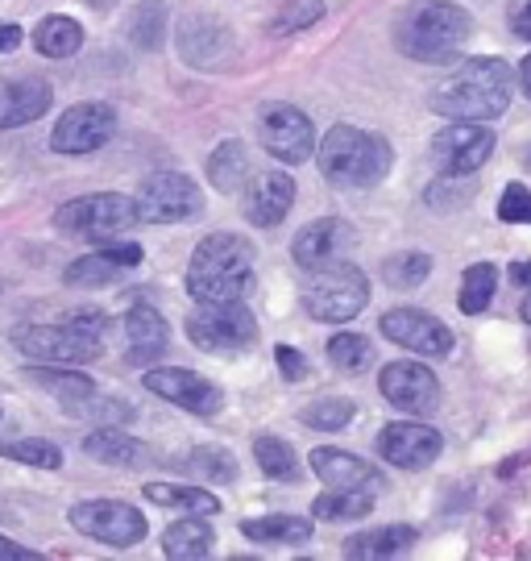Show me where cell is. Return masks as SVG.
Listing matches in <instances>:
<instances>
[{
  "mask_svg": "<svg viewBox=\"0 0 531 561\" xmlns=\"http://www.w3.org/2000/svg\"><path fill=\"white\" fill-rule=\"evenodd\" d=\"M129 42L146 55L162 50V42H166V4L162 0H138L134 21H129Z\"/></svg>",
  "mask_w": 531,
  "mask_h": 561,
  "instance_id": "cell-35",
  "label": "cell"
},
{
  "mask_svg": "<svg viewBox=\"0 0 531 561\" xmlns=\"http://www.w3.org/2000/svg\"><path fill=\"white\" fill-rule=\"evenodd\" d=\"M415 545V528L412 524H382V528H366L345 541V558L354 561H386L407 553Z\"/></svg>",
  "mask_w": 531,
  "mask_h": 561,
  "instance_id": "cell-26",
  "label": "cell"
},
{
  "mask_svg": "<svg viewBox=\"0 0 531 561\" xmlns=\"http://www.w3.org/2000/svg\"><path fill=\"white\" fill-rule=\"evenodd\" d=\"M141 262V245L138 241H100L92 254H79L67 271H62V279L71 283V287H104V283L120 279L125 271H134Z\"/></svg>",
  "mask_w": 531,
  "mask_h": 561,
  "instance_id": "cell-19",
  "label": "cell"
},
{
  "mask_svg": "<svg viewBox=\"0 0 531 561\" xmlns=\"http://www.w3.org/2000/svg\"><path fill=\"white\" fill-rule=\"evenodd\" d=\"M328 362H333L336 370H345V375H361L374 362V345H370V337H361V333H336L328 341Z\"/></svg>",
  "mask_w": 531,
  "mask_h": 561,
  "instance_id": "cell-39",
  "label": "cell"
},
{
  "mask_svg": "<svg viewBox=\"0 0 531 561\" xmlns=\"http://www.w3.org/2000/svg\"><path fill=\"white\" fill-rule=\"evenodd\" d=\"M30 379L38 382L46 396H55L62 408H67V403L88 400V396H96V382L88 379V375H79V370H71V366H34Z\"/></svg>",
  "mask_w": 531,
  "mask_h": 561,
  "instance_id": "cell-33",
  "label": "cell"
},
{
  "mask_svg": "<svg viewBox=\"0 0 531 561\" xmlns=\"http://www.w3.org/2000/svg\"><path fill=\"white\" fill-rule=\"evenodd\" d=\"M315 162H320V175L333 187L361 192V187H374L386 180L391 141L382 134H370V129H357V125H333L315 146Z\"/></svg>",
  "mask_w": 531,
  "mask_h": 561,
  "instance_id": "cell-3",
  "label": "cell"
},
{
  "mask_svg": "<svg viewBox=\"0 0 531 561\" xmlns=\"http://www.w3.org/2000/svg\"><path fill=\"white\" fill-rule=\"evenodd\" d=\"M349 245H354V229L345 221H336V217H320V221L303 225L291 241V259L303 266V271H315V266H324V262H336L349 254Z\"/></svg>",
  "mask_w": 531,
  "mask_h": 561,
  "instance_id": "cell-20",
  "label": "cell"
},
{
  "mask_svg": "<svg viewBox=\"0 0 531 561\" xmlns=\"http://www.w3.org/2000/svg\"><path fill=\"white\" fill-rule=\"evenodd\" d=\"M494 154V129L482 121H449L432 138V162L440 175H473Z\"/></svg>",
  "mask_w": 531,
  "mask_h": 561,
  "instance_id": "cell-12",
  "label": "cell"
},
{
  "mask_svg": "<svg viewBox=\"0 0 531 561\" xmlns=\"http://www.w3.org/2000/svg\"><path fill=\"white\" fill-rule=\"evenodd\" d=\"M378 329H382L386 341L412 350V354H424V358H449L457 345L453 329L445 321H436L432 312H424V308H391L378 321Z\"/></svg>",
  "mask_w": 531,
  "mask_h": 561,
  "instance_id": "cell-15",
  "label": "cell"
},
{
  "mask_svg": "<svg viewBox=\"0 0 531 561\" xmlns=\"http://www.w3.org/2000/svg\"><path fill=\"white\" fill-rule=\"evenodd\" d=\"M55 225L79 241H113L125 229L141 225V213L134 196L96 192V196H79V201L62 204L59 213H55Z\"/></svg>",
  "mask_w": 531,
  "mask_h": 561,
  "instance_id": "cell-6",
  "label": "cell"
},
{
  "mask_svg": "<svg viewBox=\"0 0 531 561\" xmlns=\"http://www.w3.org/2000/svg\"><path fill=\"white\" fill-rule=\"evenodd\" d=\"M515 96V67L503 59H465L432 88V113L449 121H494Z\"/></svg>",
  "mask_w": 531,
  "mask_h": 561,
  "instance_id": "cell-1",
  "label": "cell"
},
{
  "mask_svg": "<svg viewBox=\"0 0 531 561\" xmlns=\"http://www.w3.org/2000/svg\"><path fill=\"white\" fill-rule=\"evenodd\" d=\"M13 345L42 366H83L104 354V337H88L71 324H21L13 329Z\"/></svg>",
  "mask_w": 531,
  "mask_h": 561,
  "instance_id": "cell-9",
  "label": "cell"
},
{
  "mask_svg": "<svg viewBox=\"0 0 531 561\" xmlns=\"http://www.w3.org/2000/svg\"><path fill=\"white\" fill-rule=\"evenodd\" d=\"M519 88H523V96L531 101V55L519 62Z\"/></svg>",
  "mask_w": 531,
  "mask_h": 561,
  "instance_id": "cell-50",
  "label": "cell"
},
{
  "mask_svg": "<svg viewBox=\"0 0 531 561\" xmlns=\"http://www.w3.org/2000/svg\"><path fill=\"white\" fill-rule=\"evenodd\" d=\"M34 46L46 59H71L83 46V25L76 18H62V13H50V18L38 21L34 30Z\"/></svg>",
  "mask_w": 531,
  "mask_h": 561,
  "instance_id": "cell-31",
  "label": "cell"
},
{
  "mask_svg": "<svg viewBox=\"0 0 531 561\" xmlns=\"http://www.w3.org/2000/svg\"><path fill=\"white\" fill-rule=\"evenodd\" d=\"M18 46H21V30L13 21H4V25H0V55H9V50H18Z\"/></svg>",
  "mask_w": 531,
  "mask_h": 561,
  "instance_id": "cell-48",
  "label": "cell"
},
{
  "mask_svg": "<svg viewBox=\"0 0 531 561\" xmlns=\"http://www.w3.org/2000/svg\"><path fill=\"white\" fill-rule=\"evenodd\" d=\"M378 454L399 470H428L440 454H445V437L432 424L419 421H394L378 433Z\"/></svg>",
  "mask_w": 531,
  "mask_h": 561,
  "instance_id": "cell-17",
  "label": "cell"
},
{
  "mask_svg": "<svg viewBox=\"0 0 531 561\" xmlns=\"http://www.w3.org/2000/svg\"><path fill=\"white\" fill-rule=\"evenodd\" d=\"M134 201H138L141 225H178L204 213V192L183 171H154V175H146Z\"/></svg>",
  "mask_w": 531,
  "mask_h": 561,
  "instance_id": "cell-8",
  "label": "cell"
},
{
  "mask_svg": "<svg viewBox=\"0 0 531 561\" xmlns=\"http://www.w3.org/2000/svg\"><path fill=\"white\" fill-rule=\"evenodd\" d=\"M374 512V491H354V486H328L312 503L315 520H366Z\"/></svg>",
  "mask_w": 531,
  "mask_h": 561,
  "instance_id": "cell-32",
  "label": "cell"
},
{
  "mask_svg": "<svg viewBox=\"0 0 531 561\" xmlns=\"http://www.w3.org/2000/svg\"><path fill=\"white\" fill-rule=\"evenodd\" d=\"M183 466H187L199 482H212V486L236 479V458L229 449H220V445H199V449H192V454L183 458Z\"/></svg>",
  "mask_w": 531,
  "mask_h": 561,
  "instance_id": "cell-38",
  "label": "cell"
},
{
  "mask_svg": "<svg viewBox=\"0 0 531 561\" xmlns=\"http://www.w3.org/2000/svg\"><path fill=\"white\" fill-rule=\"evenodd\" d=\"M55 88L46 80H0V129H21L50 113Z\"/></svg>",
  "mask_w": 531,
  "mask_h": 561,
  "instance_id": "cell-23",
  "label": "cell"
},
{
  "mask_svg": "<svg viewBox=\"0 0 531 561\" xmlns=\"http://www.w3.org/2000/svg\"><path fill=\"white\" fill-rule=\"evenodd\" d=\"M83 454L100 466H117V470H138L150 461L146 454V445L138 437H129L125 428H113V424H104L96 433H88V442H83Z\"/></svg>",
  "mask_w": 531,
  "mask_h": 561,
  "instance_id": "cell-25",
  "label": "cell"
},
{
  "mask_svg": "<svg viewBox=\"0 0 531 561\" xmlns=\"http://www.w3.org/2000/svg\"><path fill=\"white\" fill-rule=\"evenodd\" d=\"M494 291H498V271H494V262H473L470 271L461 275V312L465 317H477V312H486L494 300Z\"/></svg>",
  "mask_w": 531,
  "mask_h": 561,
  "instance_id": "cell-36",
  "label": "cell"
},
{
  "mask_svg": "<svg viewBox=\"0 0 531 561\" xmlns=\"http://www.w3.org/2000/svg\"><path fill=\"white\" fill-rule=\"evenodd\" d=\"M275 362H278V370H282V379L287 382H299L303 375H308V358L299 354L296 345H275Z\"/></svg>",
  "mask_w": 531,
  "mask_h": 561,
  "instance_id": "cell-44",
  "label": "cell"
},
{
  "mask_svg": "<svg viewBox=\"0 0 531 561\" xmlns=\"http://www.w3.org/2000/svg\"><path fill=\"white\" fill-rule=\"evenodd\" d=\"M357 416V403L345 400V396H333V400H315L308 403L303 412H299V421L308 424V428H315V433H340L345 424Z\"/></svg>",
  "mask_w": 531,
  "mask_h": 561,
  "instance_id": "cell-40",
  "label": "cell"
},
{
  "mask_svg": "<svg viewBox=\"0 0 531 561\" xmlns=\"http://www.w3.org/2000/svg\"><path fill=\"white\" fill-rule=\"evenodd\" d=\"M473 34V21L461 4L449 0H419L399 21V50L415 62H453L461 59L465 42Z\"/></svg>",
  "mask_w": 531,
  "mask_h": 561,
  "instance_id": "cell-4",
  "label": "cell"
},
{
  "mask_svg": "<svg viewBox=\"0 0 531 561\" xmlns=\"http://www.w3.org/2000/svg\"><path fill=\"white\" fill-rule=\"evenodd\" d=\"M212 528L199 520V516H187V520H175L166 533H162V553L171 561H204L212 553Z\"/></svg>",
  "mask_w": 531,
  "mask_h": 561,
  "instance_id": "cell-29",
  "label": "cell"
},
{
  "mask_svg": "<svg viewBox=\"0 0 531 561\" xmlns=\"http://www.w3.org/2000/svg\"><path fill=\"white\" fill-rule=\"evenodd\" d=\"M146 500L154 507H171V512H183V516H217L220 500L204 486H178V482H146L141 486Z\"/></svg>",
  "mask_w": 531,
  "mask_h": 561,
  "instance_id": "cell-28",
  "label": "cell"
},
{
  "mask_svg": "<svg viewBox=\"0 0 531 561\" xmlns=\"http://www.w3.org/2000/svg\"><path fill=\"white\" fill-rule=\"evenodd\" d=\"M428 275H432V259L424 250H403V254H391V259L382 262V279L394 291H412Z\"/></svg>",
  "mask_w": 531,
  "mask_h": 561,
  "instance_id": "cell-37",
  "label": "cell"
},
{
  "mask_svg": "<svg viewBox=\"0 0 531 561\" xmlns=\"http://www.w3.org/2000/svg\"><path fill=\"white\" fill-rule=\"evenodd\" d=\"M511 34L515 38L531 42V0H511Z\"/></svg>",
  "mask_w": 531,
  "mask_h": 561,
  "instance_id": "cell-46",
  "label": "cell"
},
{
  "mask_svg": "<svg viewBox=\"0 0 531 561\" xmlns=\"http://www.w3.org/2000/svg\"><path fill=\"white\" fill-rule=\"evenodd\" d=\"M296 204V180L287 171H266L245 187V221L257 229H275Z\"/></svg>",
  "mask_w": 531,
  "mask_h": 561,
  "instance_id": "cell-22",
  "label": "cell"
},
{
  "mask_svg": "<svg viewBox=\"0 0 531 561\" xmlns=\"http://www.w3.org/2000/svg\"><path fill=\"white\" fill-rule=\"evenodd\" d=\"M175 46H178V59L187 62V67H199V71H217L224 62L233 59V34H229V25L217 18H192L178 21L175 30Z\"/></svg>",
  "mask_w": 531,
  "mask_h": 561,
  "instance_id": "cell-18",
  "label": "cell"
},
{
  "mask_svg": "<svg viewBox=\"0 0 531 561\" xmlns=\"http://www.w3.org/2000/svg\"><path fill=\"white\" fill-rule=\"evenodd\" d=\"M187 341L204 354H241L257 341V321L245 300L199 304L187 317Z\"/></svg>",
  "mask_w": 531,
  "mask_h": 561,
  "instance_id": "cell-7",
  "label": "cell"
},
{
  "mask_svg": "<svg viewBox=\"0 0 531 561\" xmlns=\"http://www.w3.org/2000/svg\"><path fill=\"white\" fill-rule=\"evenodd\" d=\"M257 138L266 146V154H275L287 167L315 159V125L312 117L296 104H270L257 117Z\"/></svg>",
  "mask_w": 531,
  "mask_h": 561,
  "instance_id": "cell-13",
  "label": "cell"
},
{
  "mask_svg": "<svg viewBox=\"0 0 531 561\" xmlns=\"http://www.w3.org/2000/svg\"><path fill=\"white\" fill-rule=\"evenodd\" d=\"M378 387H382V400L399 408V412H407V416H432L436 408H440V379L424 362L403 358L382 366Z\"/></svg>",
  "mask_w": 531,
  "mask_h": 561,
  "instance_id": "cell-14",
  "label": "cell"
},
{
  "mask_svg": "<svg viewBox=\"0 0 531 561\" xmlns=\"http://www.w3.org/2000/svg\"><path fill=\"white\" fill-rule=\"evenodd\" d=\"M38 553L34 549H25V545L9 541V537H0V561H34Z\"/></svg>",
  "mask_w": 531,
  "mask_h": 561,
  "instance_id": "cell-47",
  "label": "cell"
},
{
  "mask_svg": "<svg viewBox=\"0 0 531 561\" xmlns=\"http://www.w3.org/2000/svg\"><path fill=\"white\" fill-rule=\"evenodd\" d=\"M254 175V167H250V150H245V141H220L217 150L208 154V183L224 192V196H233L241 192L245 183Z\"/></svg>",
  "mask_w": 531,
  "mask_h": 561,
  "instance_id": "cell-27",
  "label": "cell"
},
{
  "mask_svg": "<svg viewBox=\"0 0 531 561\" xmlns=\"http://www.w3.org/2000/svg\"><path fill=\"white\" fill-rule=\"evenodd\" d=\"M511 283L515 287H531V262H511Z\"/></svg>",
  "mask_w": 531,
  "mask_h": 561,
  "instance_id": "cell-49",
  "label": "cell"
},
{
  "mask_svg": "<svg viewBox=\"0 0 531 561\" xmlns=\"http://www.w3.org/2000/svg\"><path fill=\"white\" fill-rule=\"evenodd\" d=\"M312 474L324 486H354V491H374V495L386 486L378 466H370V461L349 454V449H333V445L312 449Z\"/></svg>",
  "mask_w": 531,
  "mask_h": 561,
  "instance_id": "cell-21",
  "label": "cell"
},
{
  "mask_svg": "<svg viewBox=\"0 0 531 561\" xmlns=\"http://www.w3.org/2000/svg\"><path fill=\"white\" fill-rule=\"evenodd\" d=\"M125 337H129V362H134V366H150V362H158L166 354L171 329H166L158 308L138 304V308H129V317H125Z\"/></svg>",
  "mask_w": 531,
  "mask_h": 561,
  "instance_id": "cell-24",
  "label": "cell"
},
{
  "mask_svg": "<svg viewBox=\"0 0 531 561\" xmlns=\"http://www.w3.org/2000/svg\"><path fill=\"white\" fill-rule=\"evenodd\" d=\"M0 454L25 461V466H38V470H59L62 466V449L55 442H9L0 445Z\"/></svg>",
  "mask_w": 531,
  "mask_h": 561,
  "instance_id": "cell-42",
  "label": "cell"
},
{
  "mask_svg": "<svg viewBox=\"0 0 531 561\" xmlns=\"http://www.w3.org/2000/svg\"><path fill=\"white\" fill-rule=\"evenodd\" d=\"M88 4H96V9H108V4H113V0H88Z\"/></svg>",
  "mask_w": 531,
  "mask_h": 561,
  "instance_id": "cell-52",
  "label": "cell"
},
{
  "mask_svg": "<svg viewBox=\"0 0 531 561\" xmlns=\"http://www.w3.org/2000/svg\"><path fill=\"white\" fill-rule=\"evenodd\" d=\"M117 134V108L104 101H83L71 104L59 121H55V134H50V150L79 159V154H92L100 146H108Z\"/></svg>",
  "mask_w": 531,
  "mask_h": 561,
  "instance_id": "cell-11",
  "label": "cell"
},
{
  "mask_svg": "<svg viewBox=\"0 0 531 561\" xmlns=\"http://www.w3.org/2000/svg\"><path fill=\"white\" fill-rule=\"evenodd\" d=\"M498 221L531 225V187H523V183H507V192H503V201H498Z\"/></svg>",
  "mask_w": 531,
  "mask_h": 561,
  "instance_id": "cell-43",
  "label": "cell"
},
{
  "mask_svg": "<svg viewBox=\"0 0 531 561\" xmlns=\"http://www.w3.org/2000/svg\"><path fill=\"white\" fill-rule=\"evenodd\" d=\"M523 321L531 324V291H528V300H523Z\"/></svg>",
  "mask_w": 531,
  "mask_h": 561,
  "instance_id": "cell-51",
  "label": "cell"
},
{
  "mask_svg": "<svg viewBox=\"0 0 531 561\" xmlns=\"http://www.w3.org/2000/svg\"><path fill=\"white\" fill-rule=\"evenodd\" d=\"M146 387L154 391L158 400L175 403L192 416H217L224 408V396H220L217 382H208L196 370H183V366H154L146 370Z\"/></svg>",
  "mask_w": 531,
  "mask_h": 561,
  "instance_id": "cell-16",
  "label": "cell"
},
{
  "mask_svg": "<svg viewBox=\"0 0 531 561\" xmlns=\"http://www.w3.org/2000/svg\"><path fill=\"white\" fill-rule=\"evenodd\" d=\"M67 520L79 537L100 545H113V549H134L146 541V516H141L134 503L120 500H83L67 512Z\"/></svg>",
  "mask_w": 531,
  "mask_h": 561,
  "instance_id": "cell-10",
  "label": "cell"
},
{
  "mask_svg": "<svg viewBox=\"0 0 531 561\" xmlns=\"http://www.w3.org/2000/svg\"><path fill=\"white\" fill-rule=\"evenodd\" d=\"M67 324L79 329V333H88V337H104V333H108V317L96 312V308H79V312L67 317Z\"/></svg>",
  "mask_w": 531,
  "mask_h": 561,
  "instance_id": "cell-45",
  "label": "cell"
},
{
  "mask_svg": "<svg viewBox=\"0 0 531 561\" xmlns=\"http://www.w3.org/2000/svg\"><path fill=\"white\" fill-rule=\"evenodd\" d=\"M254 458L262 466V474L275 482H299L303 479V466H299V454L282 437H257L254 442Z\"/></svg>",
  "mask_w": 531,
  "mask_h": 561,
  "instance_id": "cell-34",
  "label": "cell"
},
{
  "mask_svg": "<svg viewBox=\"0 0 531 561\" xmlns=\"http://www.w3.org/2000/svg\"><path fill=\"white\" fill-rule=\"evenodd\" d=\"M324 18V0H287L270 21V34L275 38H291L299 30H312L315 21Z\"/></svg>",
  "mask_w": 531,
  "mask_h": 561,
  "instance_id": "cell-41",
  "label": "cell"
},
{
  "mask_svg": "<svg viewBox=\"0 0 531 561\" xmlns=\"http://www.w3.org/2000/svg\"><path fill=\"white\" fill-rule=\"evenodd\" d=\"M241 533H245L250 541H262V545H308V541H312V533H315V524L303 520V516L275 512V516L245 520V524H241Z\"/></svg>",
  "mask_w": 531,
  "mask_h": 561,
  "instance_id": "cell-30",
  "label": "cell"
},
{
  "mask_svg": "<svg viewBox=\"0 0 531 561\" xmlns=\"http://www.w3.org/2000/svg\"><path fill=\"white\" fill-rule=\"evenodd\" d=\"M370 304V279L354 262L336 259L308 271L303 283V312L320 324H345Z\"/></svg>",
  "mask_w": 531,
  "mask_h": 561,
  "instance_id": "cell-5",
  "label": "cell"
},
{
  "mask_svg": "<svg viewBox=\"0 0 531 561\" xmlns=\"http://www.w3.org/2000/svg\"><path fill=\"white\" fill-rule=\"evenodd\" d=\"M254 287V245L236 233H208L187 262V296L196 304L245 300Z\"/></svg>",
  "mask_w": 531,
  "mask_h": 561,
  "instance_id": "cell-2",
  "label": "cell"
}]
</instances>
